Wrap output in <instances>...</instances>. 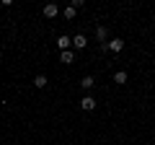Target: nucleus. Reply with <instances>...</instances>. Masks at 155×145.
Returning a JSON list of instances; mask_svg holds the SVG:
<instances>
[{"instance_id": "8", "label": "nucleus", "mask_w": 155, "mask_h": 145, "mask_svg": "<svg viewBox=\"0 0 155 145\" xmlns=\"http://www.w3.org/2000/svg\"><path fill=\"white\" fill-rule=\"evenodd\" d=\"M124 49V42L122 39H111L109 42V52H122Z\"/></svg>"}, {"instance_id": "11", "label": "nucleus", "mask_w": 155, "mask_h": 145, "mask_svg": "<svg viewBox=\"0 0 155 145\" xmlns=\"http://www.w3.org/2000/svg\"><path fill=\"white\" fill-rule=\"evenodd\" d=\"M75 8H65V18H67V21H72V18H75Z\"/></svg>"}, {"instance_id": "9", "label": "nucleus", "mask_w": 155, "mask_h": 145, "mask_svg": "<svg viewBox=\"0 0 155 145\" xmlns=\"http://www.w3.org/2000/svg\"><path fill=\"white\" fill-rule=\"evenodd\" d=\"M114 83H119V86L127 83V72H124V70H116L114 72Z\"/></svg>"}, {"instance_id": "12", "label": "nucleus", "mask_w": 155, "mask_h": 145, "mask_svg": "<svg viewBox=\"0 0 155 145\" xmlns=\"http://www.w3.org/2000/svg\"><path fill=\"white\" fill-rule=\"evenodd\" d=\"M70 8H75V11H80V8H83V0H72V3H70Z\"/></svg>"}, {"instance_id": "7", "label": "nucleus", "mask_w": 155, "mask_h": 145, "mask_svg": "<svg viewBox=\"0 0 155 145\" xmlns=\"http://www.w3.org/2000/svg\"><path fill=\"white\" fill-rule=\"evenodd\" d=\"M60 60L65 62V65H72V60H75V52L67 49V52H60Z\"/></svg>"}, {"instance_id": "3", "label": "nucleus", "mask_w": 155, "mask_h": 145, "mask_svg": "<svg viewBox=\"0 0 155 145\" xmlns=\"http://www.w3.org/2000/svg\"><path fill=\"white\" fill-rule=\"evenodd\" d=\"M72 47H75V49H85V47H88V39H85L83 34H75V36H72Z\"/></svg>"}, {"instance_id": "10", "label": "nucleus", "mask_w": 155, "mask_h": 145, "mask_svg": "<svg viewBox=\"0 0 155 145\" xmlns=\"http://www.w3.org/2000/svg\"><path fill=\"white\" fill-rule=\"evenodd\" d=\"M47 83H49L47 75H36V78H34V86H36V88H47Z\"/></svg>"}, {"instance_id": "6", "label": "nucleus", "mask_w": 155, "mask_h": 145, "mask_svg": "<svg viewBox=\"0 0 155 145\" xmlns=\"http://www.w3.org/2000/svg\"><path fill=\"white\" fill-rule=\"evenodd\" d=\"M57 13H60V8H57L54 3H47V5H44V16H47V18H54Z\"/></svg>"}, {"instance_id": "2", "label": "nucleus", "mask_w": 155, "mask_h": 145, "mask_svg": "<svg viewBox=\"0 0 155 145\" xmlns=\"http://www.w3.org/2000/svg\"><path fill=\"white\" fill-rule=\"evenodd\" d=\"M70 47H72V39H70V36H65V34L57 36V49H60V52H67Z\"/></svg>"}, {"instance_id": "5", "label": "nucleus", "mask_w": 155, "mask_h": 145, "mask_svg": "<svg viewBox=\"0 0 155 145\" xmlns=\"http://www.w3.org/2000/svg\"><path fill=\"white\" fill-rule=\"evenodd\" d=\"M93 86H96V78H93V75H85V78L80 80V88H83V91H93Z\"/></svg>"}, {"instance_id": "4", "label": "nucleus", "mask_w": 155, "mask_h": 145, "mask_svg": "<svg viewBox=\"0 0 155 145\" xmlns=\"http://www.w3.org/2000/svg\"><path fill=\"white\" fill-rule=\"evenodd\" d=\"M96 39H98V44H106V39H109V29H106V26H96Z\"/></svg>"}, {"instance_id": "1", "label": "nucleus", "mask_w": 155, "mask_h": 145, "mask_svg": "<svg viewBox=\"0 0 155 145\" xmlns=\"http://www.w3.org/2000/svg\"><path fill=\"white\" fill-rule=\"evenodd\" d=\"M96 106H98V101H96V99H93V96H91V93L80 99V109H83V112H93Z\"/></svg>"}]
</instances>
